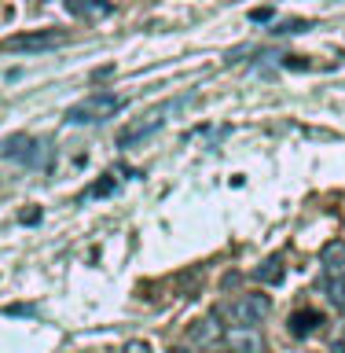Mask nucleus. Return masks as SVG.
Returning a JSON list of instances; mask_svg holds the SVG:
<instances>
[{
    "label": "nucleus",
    "mask_w": 345,
    "mask_h": 353,
    "mask_svg": "<svg viewBox=\"0 0 345 353\" xmlns=\"http://www.w3.org/2000/svg\"><path fill=\"white\" fill-rule=\"evenodd\" d=\"M272 313V298L269 294H261V291H253V294H239V298H231V302L220 309V320H228L231 327H258L264 316Z\"/></svg>",
    "instance_id": "nucleus-1"
},
{
    "label": "nucleus",
    "mask_w": 345,
    "mask_h": 353,
    "mask_svg": "<svg viewBox=\"0 0 345 353\" xmlns=\"http://www.w3.org/2000/svg\"><path fill=\"white\" fill-rule=\"evenodd\" d=\"M121 110V96L114 92H92L85 99H77V103L66 110V121H74V125H99V121L114 118Z\"/></svg>",
    "instance_id": "nucleus-2"
},
{
    "label": "nucleus",
    "mask_w": 345,
    "mask_h": 353,
    "mask_svg": "<svg viewBox=\"0 0 345 353\" xmlns=\"http://www.w3.org/2000/svg\"><path fill=\"white\" fill-rule=\"evenodd\" d=\"M59 44H66V33L41 30V33H19V37H8L0 48L4 52H48V48H59Z\"/></svg>",
    "instance_id": "nucleus-3"
},
{
    "label": "nucleus",
    "mask_w": 345,
    "mask_h": 353,
    "mask_svg": "<svg viewBox=\"0 0 345 353\" xmlns=\"http://www.w3.org/2000/svg\"><path fill=\"white\" fill-rule=\"evenodd\" d=\"M162 125H165V118H162V114H147V118L132 121V125L118 129V148H132V143H140V140L154 137V132H158Z\"/></svg>",
    "instance_id": "nucleus-4"
},
{
    "label": "nucleus",
    "mask_w": 345,
    "mask_h": 353,
    "mask_svg": "<svg viewBox=\"0 0 345 353\" xmlns=\"http://www.w3.org/2000/svg\"><path fill=\"white\" fill-rule=\"evenodd\" d=\"M220 339H224V324H220L217 313L195 320V324L187 327V342H195V346H217Z\"/></svg>",
    "instance_id": "nucleus-5"
},
{
    "label": "nucleus",
    "mask_w": 345,
    "mask_h": 353,
    "mask_svg": "<svg viewBox=\"0 0 345 353\" xmlns=\"http://www.w3.org/2000/svg\"><path fill=\"white\" fill-rule=\"evenodd\" d=\"M228 339V353H264V339L258 327H231L224 331Z\"/></svg>",
    "instance_id": "nucleus-6"
},
{
    "label": "nucleus",
    "mask_w": 345,
    "mask_h": 353,
    "mask_svg": "<svg viewBox=\"0 0 345 353\" xmlns=\"http://www.w3.org/2000/svg\"><path fill=\"white\" fill-rule=\"evenodd\" d=\"M37 148L41 143L33 137H11V140L0 143V154H4V159H15V162H33L37 159Z\"/></svg>",
    "instance_id": "nucleus-7"
},
{
    "label": "nucleus",
    "mask_w": 345,
    "mask_h": 353,
    "mask_svg": "<svg viewBox=\"0 0 345 353\" xmlns=\"http://www.w3.org/2000/svg\"><path fill=\"white\" fill-rule=\"evenodd\" d=\"M316 327H324V316L316 313V309H297V313L291 316V331L297 339H305V335H313Z\"/></svg>",
    "instance_id": "nucleus-8"
},
{
    "label": "nucleus",
    "mask_w": 345,
    "mask_h": 353,
    "mask_svg": "<svg viewBox=\"0 0 345 353\" xmlns=\"http://www.w3.org/2000/svg\"><path fill=\"white\" fill-rule=\"evenodd\" d=\"M66 8L74 15H88V19H103L110 11V0H66Z\"/></svg>",
    "instance_id": "nucleus-9"
},
{
    "label": "nucleus",
    "mask_w": 345,
    "mask_h": 353,
    "mask_svg": "<svg viewBox=\"0 0 345 353\" xmlns=\"http://www.w3.org/2000/svg\"><path fill=\"white\" fill-rule=\"evenodd\" d=\"M258 280H261V283H280V280H283V261H280V258L264 261L261 269H258Z\"/></svg>",
    "instance_id": "nucleus-10"
},
{
    "label": "nucleus",
    "mask_w": 345,
    "mask_h": 353,
    "mask_svg": "<svg viewBox=\"0 0 345 353\" xmlns=\"http://www.w3.org/2000/svg\"><path fill=\"white\" fill-rule=\"evenodd\" d=\"M324 291H327V298L338 309H345V276H331V280L324 283Z\"/></svg>",
    "instance_id": "nucleus-11"
},
{
    "label": "nucleus",
    "mask_w": 345,
    "mask_h": 353,
    "mask_svg": "<svg viewBox=\"0 0 345 353\" xmlns=\"http://www.w3.org/2000/svg\"><path fill=\"white\" fill-rule=\"evenodd\" d=\"M118 353H151V346H147L143 339H129V342H125V346H121Z\"/></svg>",
    "instance_id": "nucleus-12"
},
{
    "label": "nucleus",
    "mask_w": 345,
    "mask_h": 353,
    "mask_svg": "<svg viewBox=\"0 0 345 353\" xmlns=\"http://www.w3.org/2000/svg\"><path fill=\"white\" fill-rule=\"evenodd\" d=\"M309 26V22H302V19H294V22H280V26H275L272 33H302Z\"/></svg>",
    "instance_id": "nucleus-13"
},
{
    "label": "nucleus",
    "mask_w": 345,
    "mask_h": 353,
    "mask_svg": "<svg viewBox=\"0 0 345 353\" xmlns=\"http://www.w3.org/2000/svg\"><path fill=\"white\" fill-rule=\"evenodd\" d=\"M110 188H114V176H107V181H99L96 188H88V195H107Z\"/></svg>",
    "instance_id": "nucleus-14"
},
{
    "label": "nucleus",
    "mask_w": 345,
    "mask_h": 353,
    "mask_svg": "<svg viewBox=\"0 0 345 353\" xmlns=\"http://www.w3.org/2000/svg\"><path fill=\"white\" fill-rule=\"evenodd\" d=\"M250 19H253V22H264V19H272V11H269V8H253Z\"/></svg>",
    "instance_id": "nucleus-15"
},
{
    "label": "nucleus",
    "mask_w": 345,
    "mask_h": 353,
    "mask_svg": "<svg viewBox=\"0 0 345 353\" xmlns=\"http://www.w3.org/2000/svg\"><path fill=\"white\" fill-rule=\"evenodd\" d=\"M22 221H26V225H37V221H41V210H22Z\"/></svg>",
    "instance_id": "nucleus-16"
},
{
    "label": "nucleus",
    "mask_w": 345,
    "mask_h": 353,
    "mask_svg": "<svg viewBox=\"0 0 345 353\" xmlns=\"http://www.w3.org/2000/svg\"><path fill=\"white\" fill-rule=\"evenodd\" d=\"M331 353H345V342H335V346H331Z\"/></svg>",
    "instance_id": "nucleus-17"
},
{
    "label": "nucleus",
    "mask_w": 345,
    "mask_h": 353,
    "mask_svg": "<svg viewBox=\"0 0 345 353\" xmlns=\"http://www.w3.org/2000/svg\"><path fill=\"white\" fill-rule=\"evenodd\" d=\"M169 353H187V350H184V346H176V350H169Z\"/></svg>",
    "instance_id": "nucleus-18"
}]
</instances>
